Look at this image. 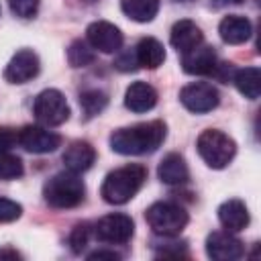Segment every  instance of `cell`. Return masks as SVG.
<instances>
[{"label":"cell","mask_w":261,"mask_h":261,"mask_svg":"<svg viewBox=\"0 0 261 261\" xmlns=\"http://www.w3.org/2000/svg\"><path fill=\"white\" fill-rule=\"evenodd\" d=\"M165 141V122L151 120L118 128L110 135V149L120 155H147Z\"/></svg>","instance_id":"6da1fadb"},{"label":"cell","mask_w":261,"mask_h":261,"mask_svg":"<svg viewBox=\"0 0 261 261\" xmlns=\"http://www.w3.org/2000/svg\"><path fill=\"white\" fill-rule=\"evenodd\" d=\"M145 179H147V167L141 163H130L110 171L104 177L100 194L108 204H114V206L126 204L143 188Z\"/></svg>","instance_id":"7a4b0ae2"},{"label":"cell","mask_w":261,"mask_h":261,"mask_svg":"<svg viewBox=\"0 0 261 261\" xmlns=\"http://www.w3.org/2000/svg\"><path fill=\"white\" fill-rule=\"evenodd\" d=\"M86 194L84 181L80 179L77 173L73 171H61L55 173L53 177H49L43 186V198L49 206L65 210V208H75L77 204H82Z\"/></svg>","instance_id":"3957f363"},{"label":"cell","mask_w":261,"mask_h":261,"mask_svg":"<svg viewBox=\"0 0 261 261\" xmlns=\"http://www.w3.org/2000/svg\"><path fill=\"white\" fill-rule=\"evenodd\" d=\"M196 147H198V153H200V157L204 159V163H206L208 167H212V169H222V167H226V165L232 161L234 153H237L234 141H232L228 135H224L222 130H216V128L204 130V133L198 137Z\"/></svg>","instance_id":"277c9868"},{"label":"cell","mask_w":261,"mask_h":261,"mask_svg":"<svg viewBox=\"0 0 261 261\" xmlns=\"http://www.w3.org/2000/svg\"><path fill=\"white\" fill-rule=\"evenodd\" d=\"M145 220L157 237H175L188 224V212L173 202H155L147 208Z\"/></svg>","instance_id":"5b68a950"},{"label":"cell","mask_w":261,"mask_h":261,"mask_svg":"<svg viewBox=\"0 0 261 261\" xmlns=\"http://www.w3.org/2000/svg\"><path fill=\"white\" fill-rule=\"evenodd\" d=\"M33 112L37 116V120L45 126H59L63 124L67 118H69V106H67V100L65 96L55 90V88H49V90H43L37 98H35V106H33Z\"/></svg>","instance_id":"8992f818"},{"label":"cell","mask_w":261,"mask_h":261,"mask_svg":"<svg viewBox=\"0 0 261 261\" xmlns=\"http://www.w3.org/2000/svg\"><path fill=\"white\" fill-rule=\"evenodd\" d=\"M94 232L98 237V241L108 243V245H124L126 241H130L133 232H135V222L130 216L114 212V214H106L98 220V224L94 226Z\"/></svg>","instance_id":"52a82bcc"},{"label":"cell","mask_w":261,"mask_h":261,"mask_svg":"<svg viewBox=\"0 0 261 261\" xmlns=\"http://www.w3.org/2000/svg\"><path fill=\"white\" fill-rule=\"evenodd\" d=\"M179 100L190 112L202 114V112L214 110L218 106V102H220V96H218V90L212 84L194 82V84H188L186 88H181Z\"/></svg>","instance_id":"ba28073f"},{"label":"cell","mask_w":261,"mask_h":261,"mask_svg":"<svg viewBox=\"0 0 261 261\" xmlns=\"http://www.w3.org/2000/svg\"><path fill=\"white\" fill-rule=\"evenodd\" d=\"M18 145L29 153H51L61 145V137L53 130H47L37 124H27L18 130Z\"/></svg>","instance_id":"9c48e42d"},{"label":"cell","mask_w":261,"mask_h":261,"mask_svg":"<svg viewBox=\"0 0 261 261\" xmlns=\"http://www.w3.org/2000/svg\"><path fill=\"white\" fill-rule=\"evenodd\" d=\"M206 253L214 261H237L245 255V247L228 230H214L206 239Z\"/></svg>","instance_id":"30bf717a"},{"label":"cell","mask_w":261,"mask_h":261,"mask_svg":"<svg viewBox=\"0 0 261 261\" xmlns=\"http://www.w3.org/2000/svg\"><path fill=\"white\" fill-rule=\"evenodd\" d=\"M88 45L100 53H116L122 47V33L118 27L106 20H96L86 31Z\"/></svg>","instance_id":"8fae6325"},{"label":"cell","mask_w":261,"mask_h":261,"mask_svg":"<svg viewBox=\"0 0 261 261\" xmlns=\"http://www.w3.org/2000/svg\"><path fill=\"white\" fill-rule=\"evenodd\" d=\"M39 73V57L31 49H20L12 55L4 69V80L10 84H24Z\"/></svg>","instance_id":"7c38bea8"},{"label":"cell","mask_w":261,"mask_h":261,"mask_svg":"<svg viewBox=\"0 0 261 261\" xmlns=\"http://www.w3.org/2000/svg\"><path fill=\"white\" fill-rule=\"evenodd\" d=\"M181 67L190 75H210L218 67L216 65V53L212 47L200 43L198 47L181 53Z\"/></svg>","instance_id":"4fadbf2b"},{"label":"cell","mask_w":261,"mask_h":261,"mask_svg":"<svg viewBox=\"0 0 261 261\" xmlns=\"http://www.w3.org/2000/svg\"><path fill=\"white\" fill-rule=\"evenodd\" d=\"M94 159H96V151L88 141H73L63 153V165L73 173L88 171Z\"/></svg>","instance_id":"5bb4252c"},{"label":"cell","mask_w":261,"mask_h":261,"mask_svg":"<svg viewBox=\"0 0 261 261\" xmlns=\"http://www.w3.org/2000/svg\"><path fill=\"white\" fill-rule=\"evenodd\" d=\"M157 104V90L147 82H135L126 88L124 106L133 112H147Z\"/></svg>","instance_id":"9a60e30c"},{"label":"cell","mask_w":261,"mask_h":261,"mask_svg":"<svg viewBox=\"0 0 261 261\" xmlns=\"http://www.w3.org/2000/svg\"><path fill=\"white\" fill-rule=\"evenodd\" d=\"M251 20L241 16V14H228L220 20L218 24V33L220 39L228 45H241L251 37Z\"/></svg>","instance_id":"2e32d148"},{"label":"cell","mask_w":261,"mask_h":261,"mask_svg":"<svg viewBox=\"0 0 261 261\" xmlns=\"http://www.w3.org/2000/svg\"><path fill=\"white\" fill-rule=\"evenodd\" d=\"M157 175L167 186H179V184H186L190 179L188 165H186L184 157L177 153H169L161 159V163L157 167Z\"/></svg>","instance_id":"e0dca14e"},{"label":"cell","mask_w":261,"mask_h":261,"mask_svg":"<svg viewBox=\"0 0 261 261\" xmlns=\"http://www.w3.org/2000/svg\"><path fill=\"white\" fill-rule=\"evenodd\" d=\"M169 39H171V45L179 53H186V51L198 47L204 41L200 27L196 22H192V20H179V22H175L171 27V37Z\"/></svg>","instance_id":"ac0fdd59"},{"label":"cell","mask_w":261,"mask_h":261,"mask_svg":"<svg viewBox=\"0 0 261 261\" xmlns=\"http://www.w3.org/2000/svg\"><path fill=\"white\" fill-rule=\"evenodd\" d=\"M218 220L228 232H239L249 224V210L241 200H226L218 208Z\"/></svg>","instance_id":"d6986e66"},{"label":"cell","mask_w":261,"mask_h":261,"mask_svg":"<svg viewBox=\"0 0 261 261\" xmlns=\"http://www.w3.org/2000/svg\"><path fill=\"white\" fill-rule=\"evenodd\" d=\"M137 53V61L139 67H147V69H155L165 61V49L163 45L153 39V37H145L139 41V45L135 47Z\"/></svg>","instance_id":"ffe728a7"},{"label":"cell","mask_w":261,"mask_h":261,"mask_svg":"<svg viewBox=\"0 0 261 261\" xmlns=\"http://www.w3.org/2000/svg\"><path fill=\"white\" fill-rule=\"evenodd\" d=\"M232 82L245 98H249V100L259 98V94H261V71H259V67H241V69H237Z\"/></svg>","instance_id":"44dd1931"},{"label":"cell","mask_w":261,"mask_h":261,"mask_svg":"<svg viewBox=\"0 0 261 261\" xmlns=\"http://www.w3.org/2000/svg\"><path fill=\"white\" fill-rule=\"evenodd\" d=\"M122 12L137 22H149L159 12V0H120Z\"/></svg>","instance_id":"7402d4cb"},{"label":"cell","mask_w":261,"mask_h":261,"mask_svg":"<svg viewBox=\"0 0 261 261\" xmlns=\"http://www.w3.org/2000/svg\"><path fill=\"white\" fill-rule=\"evenodd\" d=\"M108 104V96L102 90H86L80 94V106L86 114V118H92L100 114Z\"/></svg>","instance_id":"603a6c76"},{"label":"cell","mask_w":261,"mask_h":261,"mask_svg":"<svg viewBox=\"0 0 261 261\" xmlns=\"http://www.w3.org/2000/svg\"><path fill=\"white\" fill-rule=\"evenodd\" d=\"M67 61L71 67H86L94 61V51L86 41H73L67 49Z\"/></svg>","instance_id":"cb8c5ba5"},{"label":"cell","mask_w":261,"mask_h":261,"mask_svg":"<svg viewBox=\"0 0 261 261\" xmlns=\"http://www.w3.org/2000/svg\"><path fill=\"white\" fill-rule=\"evenodd\" d=\"M24 171L20 157L12 155L10 151L0 153V179H16Z\"/></svg>","instance_id":"d4e9b609"},{"label":"cell","mask_w":261,"mask_h":261,"mask_svg":"<svg viewBox=\"0 0 261 261\" xmlns=\"http://www.w3.org/2000/svg\"><path fill=\"white\" fill-rule=\"evenodd\" d=\"M153 249L159 257H186V241H173V237H161L153 243Z\"/></svg>","instance_id":"484cf974"},{"label":"cell","mask_w":261,"mask_h":261,"mask_svg":"<svg viewBox=\"0 0 261 261\" xmlns=\"http://www.w3.org/2000/svg\"><path fill=\"white\" fill-rule=\"evenodd\" d=\"M90 241V224L88 222H80L71 228V234H69V245H71V251L73 253H82L86 249Z\"/></svg>","instance_id":"4316f807"},{"label":"cell","mask_w":261,"mask_h":261,"mask_svg":"<svg viewBox=\"0 0 261 261\" xmlns=\"http://www.w3.org/2000/svg\"><path fill=\"white\" fill-rule=\"evenodd\" d=\"M12 14L20 18H33L39 10V0H8Z\"/></svg>","instance_id":"83f0119b"},{"label":"cell","mask_w":261,"mask_h":261,"mask_svg":"<svg viewBox=\"0 0 261 261\" xmlns=\"http://www.w3.org/2000/svg\"><path fill=\"white\" fill-rule=\"evenodd\" d=\"M22 214V206L8 200V198H0V224L4 222H12Z\"/></svg>","instance_id":"f1b7e54d"},{"label":"cell","mask_w":261,"mask_h":261,"mask_svg":"<svg viewBox=\"0 0 261 261\" xmlns=\"http://www.w3.org/2000/svg\"><path fill=\"white\" fill-rule=\"evenodd\" d=\"M114 67H116V69H120V71H135V69L139 67V61H137V53H135V49H133V51H122V53L116 57Z\"/></svg>","instance_id":"f546056e"},{"label":"cell","mask_w":261,"mask_h":261,"mask_svg":"<svg viewBox=\"0 0 261 261\" xmlns=\"http://www.w3.org/2000/svg\"><path fill=\"white\" fill-rule=\"evenodd\" d=\"M16 143H18V133L14 128L0 126V153L2 151H10Z\"/></svg>","instance_id":"4dcf8cb0"},{"label":"cell","mask_w":261,"mask_h":261,"mask_svg":"<svg viewBox=\"0 0 261 261\" xmlns=\"http://www.w3.org/2000/svg\"><path fill=\"white\" fill-rule=\"evenodd\" d=\"M88 259H110V261H116V259H120V255L118 253H114V251H94V253H90L88 255Z\"/></svg>","instance_id":"1f68e13d"},{"label":"cell","mask_w":261,"mask_h":261,"mask_svg":"<svg viewBox=\"0 0 261 261\" xmlns=\"http://www.w3.org/2000/svg\"><path fill=\"white\" fill-rule=\"evenodd\" d=\"M0 259H20L14 249H0Z\"/></svg>","instance_id":"d6a6232c"},{"label":"cell","mask_w":261,"mask_h":261,"mask_svg":"<svg viewBox=\"0 0 261 261\" xmlns=\"http://www.w3.org/2000/svg\"><path fill=\"white\" fill-rule=\"evenodd\" d=\"M243 0H212V4L216 6V8H220V6H226V4H241Z\"/></svg>","instance_id":"836d02e7"},{"label":"cell","mask_w":261,"mask_h":261,"mask_svg":"<svg viewBox=\"0 0 261 261\" xmlns=\"http://www.w3.org/2000/svg\"><path fill=\"white\" fill-rule=\"evenodd\" d=\"M175 2H190V0H175Z\"/></svg>","instance_id":"e575fe53"}]
</instances>
